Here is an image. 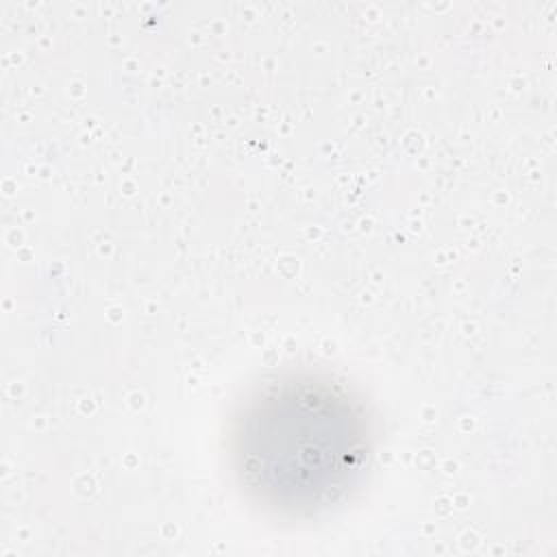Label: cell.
<instances>
[{"instance_id": "obj_1", "label": "cell", "mask_w": 557, "mask_h": 557, "mask_svg": "<svg viewBox=\"0 0 557 557\" xmlns=\"http://www.w3.org/2000/svg\"><path fill=\"white\" fill-rule=\"evenodd\" d=\"M370 422L339 383L287 374L263 385L233 429V466L265 507L311 513L339 500L366 470Z\"/></svg>"}]
</instances>
